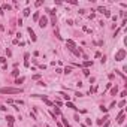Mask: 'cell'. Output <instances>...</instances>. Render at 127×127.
<instances>
[{
	"instance_id": "obj_14",
	"label": "cell",
	"mask_w": 127,
	"mask_h": 127,
	"mask_svg": "<svg viewBox=\"0 0 127 127\" xmlns=\"http://www.w3.org/2000/svg\"><path fill=\"white\" fill-rule=\"evenodd\" d=\"M52 114H54V115H60V114H61V111H60L58 108H54V112H52Z\"/></svg>"
},
{
	"instance_id": "obj_25",
	"label": "cell",
	"mask_w": 127,
	"mask_h": 127,
	"mask_svg": "<svg viewBox=\"0 0 127 127\" xmlns=\"http://www.w3.org/2000/svg\"><path fill=\"white\" fill-rule=\"evenodd\" d=\"M0 63H6V58H5V57H0Z\"/></svg>"
},
{
	"instance_id": "obj_2",
	"label": "cell",
	"mask_w": 127,
	"mask_h": 127,
	"mask_svg": "<svg viewBox=\"0 0 127 127\" xmlns=\"http://www.w3.org/2000/svg\"><path fill=\"white\" fill-rule=\"evenodd\" d=\"M126 55H127V52H126V50H118L117 51V54H115V61H123L126 58Z\"/></svg>"
},
{
	"instance_id": "obj_4",
	"label": "cell",
	"mask_w": 127,
	"mask_h": 127,
	"mask_svg": "<svg viewBox=\"0 0 127 127\" xmlns=\"http://www.w3.org/2000/svg\"><path fill=\"white\" fill-rule=\"evenodd\" d=\"M28 35H30V38H31V40H36V35H35V31H33V28L31 27H28Z\"/></svg>"
},
{
	"instance_id": "obj_13",
	"label": "cell",
	"mask_w": 127,
	"mask_h": 127,
	"mask_svg": "<svg viewBox=\"0 0 127 127\" xmlns=\"http://www.w3.org/2000/svg\"><path fill=\"white\" fill-rule=\"evenodd\" d=\"M51 23H52V26L55 27V23H57V18H55V15H52V17H51Z\"/></svg>"
},
{
	"instance_id": "obj_23",
	"label": "cell",
	"mask_w": 127,
	"mask_h": 127,
	"mask_svg": "<svg viewBox=\"0 0 127 127\" xmlns=\"http://www.w3.org/2000/svg\"><path fill=\"white\" fill-rule=\"evenodd\" d=\"M97 11H99V12H103V14L106 12V9H105V8H97Z\"/></svg>"
},
{
	"instance_id": "obj_28",
	"label": "cell",
	"mask_w": 127,
	"mask_h": 127,
	"mask_svg": "<svg viewBox=\"0 0 127 127\" xmlns=\"http://www.w3.org/2000/svg\"><path fill=\"white\" fill-rule=\"evenodd\" d=\"M46 127H50V126H46Z\"/></svg>"
},
{
	"instance_id": "obj_9",
	"label": "cell",
	"mask_w": 127,
	"mask_h": 127,
	"mask_svg": "<svg viewBox=\"0 0 127 127\" xmlns=\"http://www.w3.org/2000/svg\"><path fill=\"white\" fill-rule=\"evenodd\" d=\"M60 96H63V99H64V100H67V102L70 100V96H67L66 93H60Z\"/></svg>"
},
{
	"instance_id": "obj_5",
	"label": "cell",
	"mask_w": 127,
	"mask_h": 127,
	"mask_svg": "<svg viewBox=\"0 0 127 127\" xmlns=\"http://www.w3.org/2000/svg\"><path fill=\"white\" fill-rule=\"evenodd\" d=\"M123 121H124V112H120V114H118V117H117V123H120V124H121Z\"/></svg>"
},
{
	"instance_id": "obj_22",
	"label": "cell",
	"mask_w": 127,
	"mask_h": 127,
	"mask_svg": "<svg viewBox=\"0 0 127 127\" xmlns=\"http://www.w3.org/2000/svg\"><path fill=\"white\" fill-rule=\"evenodd\" d=\"M100 111H102V112H106V111H108V108H105V106L102 105V106H100Z\"/></svg>"
},
{
	"instance_id": "obj_1",
	"label": "cell",
	"mask_w": 127,
	"mask_h": 127,
	"mask_svg": "<svg viewBox=\"0 0 127 127\" xmlns=\"http://www.w3.org/2000/svg\"><path fill=\"white\" fill-rule=\"evenodd\" d=\"M19 93H23L21 88H12V87L0 88V94H19Z\"/></svg>"
},
{
	"instance_id": "obj_19",
	"label": "cell",
	"mask_w": 127,
	"mask_h": 127,
	"mask_svg": "<svg viewBox=\"0 0 127 127\" xmlns=\"http://www.w3.org/2000/svg\"><path fill=\"white\" fill-rule=\"evenodd\" d=\"M70 72H72V69H70V67H66V69L63 70V73H70Z\"/></svg>"
},
{
	"instance_id": "obj_10",
	"label": "cell",
	"mask_w": 127,
	"mask_h": 127,
	"mask_svg": "<svg viewBox=\"0 0 127 127\" xmlns=\"http://www.w3.org/2000/svg\"><path fill=\"white\" fill-rule=\"evenodd\" d=\"M66 105H67V108H72V109H75V111H78V108H76V106H75V105H73V103H70V102H67V103H66Z\"/></svg>"
},
{
	"instance_id": "obj_24",
	"label": "cell",
	"mask_w": 127,
	"mask_h": 127,
	"mask_svg": "<svg viewBox=\"0 0 127 127\" xmlns=\"http://www.w3.org/2000/svg\"><path fill=\"white\" fill-rule=\"evenodd\" d=\"M102 127H109V120L105 121V124H102Z\"/></svg>"
},
{
	"instance_id": "obj_7",
	"label": "cell",
	"mask_w": 127,
	"mask_h": 127,
	"mask_svg": "<svg viewBox=\"0 0 127 127\" xmlns=\"http://www.w3.org/2000/svg\"><path fill=\"white\" fill-rule=\"evenodd\" d=\"M108 120H109V118H108V115H106V117H103V118H100V120H97V124H100V126H102L105 121H108Z\"/></svg>"
},
{
	"instance_id": "obj_17",
	"label": "cell",
	"mask_w": 127,
	"mask_h": 127,
	"mask_svg": "<svg viewBox=\"0 0 127 127\" xmlns=\"http://www.w3.org/2000/svg\"><path fill=\"white\" fill-rule=\"evenodd\" d=\"M12 75H14V76H18V75H19V70H18V69H14V72H12Z\"/></svg>"
},
{
	"instance_id": "obj_27",
	"label": "cell",
	"mask_w": 127,
	"mask_h": 127,
	"mask_svg": "<svg viewBox=\"0 0 127 127\" xmlns=\"http://www.w3.org/2000/svg\"><path fill=\"white\" fill-rule=\"evenodd\" d=\"M0 15H3V9H2V6H0Z\"/></svg>"
},
{
	"instance_id": "obj_26",
	"label": "cell",
	"mask_w": 127,
	"mask_h": 127,
	"mask_svg": "<svg viewBox=\"0 0 127 127\" xmlns=\"http://www.w3.org/2000/svg\"><path fill=\"white\" fill-rule=\"evenodd\" d=\"M33 79H40V75H33Z\"/></svg>"
},
{
	"instance_id": "obj_6",
	"label": "cell",
	"mask_w": 127,
	"mask_h": 127,
	"mask_svg": "<svg viewBox=\"0 0 127 127\" xmlns=\"http://www.w3.org/2000/svg\"><path fill=\"white\" fill-rule=\"evenodd\" d=\"M6 120H8V124H9V127H12V124H14V121H15V118L12 117V115H8Z\"/></svg>"
},
{
	"instance_id": "obj_21",
	"label": "cell",
	"mask_w": 127,
	"mask_h": 127,
	"mask_svg": "<svg viewBox=\"0 0 127 127\" xmlns=\"http://www.w3.org/2000/svg\"><path fill=\"white\" fill-rule=\"evenodd\" d=\"M124 105H126V100H121L120 103H118V106H120V108H123V106H124Z\"/></svg>"
},
{
	"instance_id": "obj_16",
	"label": "cell",
	"mask_w": 127,
	"mask_h": 127,
	"mask_svg": "<svg viewBox=\"0 0 127 127\" xmlns=\"http://www.w3.org/2000/svg\"><path fill=\"white\" fill-rule=\"evenodd\" d=\"M2 9H8V11H11V5H8V3H5V5L2 6Z\"/></svg>"
},
{
	"instance_id": "obj_18",
	"label": "cell",
	"mask_w": 127,
	"mask_h": 127,
	"mask_svg": "<svg viewBox=\"0 0 127 127\" xmlns=\"http://www.w3.org/2000/svg\"><path fill=\"white\" fill-rule=\"evenodd\" d=\"M21 82H24V78H18V79L15 81V84H21Z\"/></svg>"
},
{
	"instance_id": "obj_20",
	"label": "cell",
	"mask_w": 127,
	"mask_h": 127,
	"mask_svg": "<svg viewBox=\"0 0 127 127\" xmlns=\"http://www.w3.org/2000/svg\"><path fill=\"white\" fill-rule=\"evenodd\" d=\"M82 73H84L85 76H88V75H90V70H88V69H84V70H82Z\"/></svg>"
},
{
	"instance_id": "obj_3",
	"label": "cell",
	"mask_w": 127,
	"mask_h": 127,
	"mask_svg": "<svg viewBox=\"0 0 127 127\" xmlns=\"http://www.w3.org/2000/svg\"><path fill=\"white\" fill-rule=\"evenodd\" d=\"M39 26L42 27V28H45V27L48 26V18L46 17H40L39 18Z\"/></svg>"
},
{
	"instance_id": "obj_11",
	"label": "cell",
	"mask_w": 127,
	"mask_h": 127,
	"mask_svg": "<svg viewBox=\"0 0 127 127\" xmlns=\"http://www.w3.org/2000/svg\"><path fill=\"white\" fill-rule=\"evenodd\" d=\"M84 66H85V67H90V66H93V61L87 60V61H85V63H84Z\"/></svg>"
},
{
	"instance_id": "obj_15",
	"label": "cell",
	"mask_w": 127,
	"mask_h": 127,
	"mask_svg": "<svg viewBox=\"0 0 127 127\" xmlns=\"http://www.w3.org/2000/svg\"><path fill=\"white\" fill-rule=\"evenodd\" d=\"M23 14H24V17H28V15H30V9H28V8H27V9H24Z\"/></svg>"
},
{
	"instance_id": "obj_8",
	"label": "cell",
	"mask_w": 127,
	"mask_h": 127,
	"mask_svg": "<svg viewBox=\"0 0 127 127\" xmlns=\"http://www.w3.org/2000/svg\"><path fill=\"white\" fill-rule=\"evenodd\" d=\"M117 93H118V87L115 85V87H112V88H111V94H112V96H115Z\"/></svg>"
},
{
	"instance_id": "obj_12",
	"label": "cell",
	"mask_w": 127,
	"mask_h": 127,
	"mask_svg": "<svg viewBox=\"0 0 127 127\" xmlns=\"http://www.w3.org/2000/svg\"><path fill=\"white\" fill-rule=\"evenodd\" d=\"M39 12H35V15H33V19H35V21H39Z\"/></svg>"
}]
</instances>
